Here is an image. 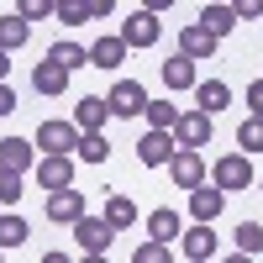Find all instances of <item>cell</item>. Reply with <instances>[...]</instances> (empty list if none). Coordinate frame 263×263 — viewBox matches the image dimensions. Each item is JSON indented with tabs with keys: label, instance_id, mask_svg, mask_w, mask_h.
<instances>
[{
	"label": "cell",
	"instance_id": "f1b7e54d",
	"mask_svg": "<svg viewBox=\"0 0 263 263\" xmlns=\"http://www.w3.org/2000/svg\"><path fill=\"white\" fill-rule=\"evenodd\" d=\"M79 158L84 163H105V158H111V142H105V132H95V137H79Z\"/></svg>",
	"mask_w": 263,
	"mask_h": 263
},
{
	"label": "cell",
	"instance_id": "d6a6232c",
	"mask_svg": "<svg viewBox=\"0 0 263 263\" xmlns=\"http://www.w3.org/2000/svg\"><path fill=\"white\" fill-rule=\"evenodd\" d=\"M132 263H174V248H158V242H142L132 253Z\"/></svg>",
	"mask_w": 263,
	"mask_h": 263
},
{
	"label": "cell",
	"instance_id": "b9f144b4",
	"mask_svg": "<svg viewBox=\"0 0 263 263\" xmlns=\"http://www.w3.org/2000/svg\"><path fill=\"white\" fill-rule=\"evenodd\" d=\"M258 79H263V74H258Z\"/></svg>",
	"mask_w": 263,
	"mask_h": 263
},
{
	"label": "cell",
	"instance_id": "8fae6325",
	"mask_svg": "<svg viewBox=\"0 0 263 263\" xmlns=\"http://www.w3.org/2000/svg\"><path fill=\"white\" fill-rule=\"evenodd\" d=\"M37 168V153L27 137H0V174H27Z\"/></svg>",
	"mask_w": 263,
	"mask_h": 263
},
{
	"label": "cell",
	"instance_id": "5bb4252c",
	"mask_svg": "<svg viewBox=\"0 0 263 263\" xmlns=\"http://www.w3.org/2000/svg\"><path fill=\"white\" fill-rule=\"evenodd\" d=\"M37 184L48 195L74 190V158H37Z\"/></svg>",
	"mask_w": 263,
	"mask_h": 263
},
{
	"label": "cell",
	"instance_id": "52a82bcc",
	"mask_svg": "<svg viewBox=\"0 0 263 263\" xmlns=\"http://www.w3.org/2000/svg\"><path fill=\"white\" fill-rule=\"evenodd\" d=\"M74 242L84 248V258H105V248L116 242V232L100 221V216H84V221H74Z\"/></svg>",
	"mask_w": 263,
	"mask_h": 263
},
{
	"label": "cell",
	"instance_id": "60d3db41",
	"mask_svg": "<svg viewBox=\"0 0 263 263\" xmlns=\"http://www.w3.org/2000/svg\"><path fill=\"white\" fill-rule=\"evenodd\" d=\"M258 195H263V179H258Z\"/></svg>",
	"mask_w": 263,
	"mask_h": 263
},
{
	"label": "cell",
	"instance_id": "8992f818",
	"mask_svg": "<svg viewBox=\"0 0 263 263\" xmlns=\"http://www.w3.org/2000/svg\"><path fill=\"white\" fill-rule=\"evenodd\" d=\"M42 216L48 221H58V227H74V221H84V190H58V195H48V205H42Z\"/></svg>",
	"mask_w": 263,
	"mask_h": 263
},
{
	"label": "cell",
	"instance_id": "5b68a950",
	"mask_svg": "<svg viewBox=\"0 0 263 263\" xmlns=\"http://www.w3.org/2000/svg\"><path fill=\"white\" fill-rule=\"evenodd\" d=\"M105 111H111V116H142L147 111V90H142V84L137 79H116L111 84V95H105Z\"/></svg>",
	"mask_w": 263,
	"mask_h": 263
},
{
	"label": "cell",
	"instance_id": "8d00e7d4",
	"mask_svg": "<svg viewBox=\"0 0 263 263\" xmlns=\"http://www.w3.org/2000/svg\"><path fill=\"white\" fill-rule=\"evenodd\" d=\"M42 263H74L69 253H42Z\"/></svg>",
	"mask_w": 263,
	"mask_h": 263
},
{
	"label": "cell",
	"instance_id": "ffe728a7",
	"mask_svg": "<svg viewBox=\"0 0 263 263\" xmlns=\"http://www.w3.org/2000/svg\"><path fill=\"white\" fill-rule=\"evenodd\" d=\"M100 221L111 227V232H126V227H137V205H132V195H111L100 211Z\"/></svg>",
	"mask_w": 263,
	"mask_h": 263
},
{
	"label": "cell",
	"instance_id": "44dd1931",
	"mask_svg": "<svg viewBox=\"0 0 263 263\" xmlns=\"http://www.w3.org/2000/svg\"><path fill=\"white\" fill-rule=\"evenodd\" d=\"M163 84H168V90H195L200 74H195V63H190L184 53H174V58L163 63Z\"/></svg>",
	"mask_w": 263,
	"mask_h": 263
},
{
	"label": "cell",
	"instance_id": "277c9868",
	"mask_svg": "<svg viewBox=\"0 0 263 263\" xmlns=\"http://www.w3.org/2000/svg\"><path fill=\"white\" fill-rule=\"evenodd\" d=\"M174 147H184V153H200L211 142V116L205 111H179V121H174Z\"/></svg>",
	"mask_w": 263,
	"mask_h": 263
},
{
	"label": "cell",
	"instance_id": "1f68e13d",
	"mask_svg": "<svg viewBox=\"0 0 263 263\" xmlns=\"http://www.w3.org/2000/svg\"><path fill=\"white\" fill-rule=\"evenodd\" d=\"M21 195H27V184H21V174H0V205H16Z\"/></svg>",
	"mask_w": 263,
	"mask_h": 263
},
{
	"label": "cell",
	"instance_id": "6da1fadb",
	"mask_svg": "<svg viewBox=\"0 0 263 263\" xmlns=\"http://www.w3.org/2000/svg\"><path fill=\"white\" fill-rule=\"evenodd\" d=\"M32 147H42V158H74L79 132H74V121H37V142Z\"/></svg>",
	"mask_w": 263,
	"mask_h": 263
},
{
	"label": "cell",
	"instance_id": "d590c367",
	"mask_svg": "<svg viewBox=\"0 0 263 263\" xmlns=\"http://www.w3.org/2000/svg\"><path fill=\"white\" fill-rule=\"evenodd\" d=\"M16 111V90H11V84H0V116H11Z\"/></svg>",
	"mask_w": 263,
	"mask_h": 263
},
{
	"label": "cell",
	"instance_id": "4dcf8cb0",
	"mask_svg": "<svg viewBox=\"0 0 263 263\" xmlns=\"http://www.w3.org/2000/svg\"><path fill=\"white\" fill-rule=\"evenodd\" d=\"M16 16L27 21V27H32V21H48V16H53V0H21Z\"/></svg>",
	"mask_w": 263,
	"mask_h": 263
},
{
	"label": "cell",
	"instance_id": "7a4b0ae2",
	"mask_svg": "<svg viewBox=\"0 0 263 263\" xmlns=\"http://www.w3.org/2000/svg\"><path fill=\"white\" fill-rule=\"evenodd\" d=\"M211 184L221 190V195H232V190H253V158H242V153H227V158H216Z\"/></svg>",
	"mask_w": 263,
	"mask_h": 263
},
{
	"label": "cell",
	"instance_id": "e0dca14e",
	"mask_svg": "<svg viewBox=\"0 0 263 263\" xmlns=\"http://www.w3.org/2000/svg\"><path fill=\"white\" fill-rule=\"evenodd\" d=\"M42 63H53V69H63V74H74V69H84V63H90V53H84L79 42H69V37H63V42H53V48L42 53Z\"/></svg>",
	"mask_w": 263,
	"mask_h": 263
},
{
	"label": "cell",
	"instance_id": "ac0fdd59",
	"mask_svg": "<svg viewBox=\"0 0 263 263\" xmlns=\"http://www.w3.org/2000/svg\"><path fill=\"white\" fill-rule=\"evenodd\" d=\"M126 63V42L121 37H95L90 42V69H121Z\"/></svg>",
	"mask_w": 263,
	"mask_h": 263
},
{
	"label": "cell",
	"instance_id": "3957f363",
	"mask_svg": "<svg viewBox=\"0 0 263 263\" xmlns=\"http://www.w3.org/2000/svg\"><path fill=\"white\" fill-rule=\"evenodd\" d=\"M158 32H163V21L153 16V11L137 6V11H126V21H121V32H116V37L126 42V53H132V48H153V42H158Z\"/></svg>",
	"mask_w": 263,
	"mask_h": 263
},
{
	"label": "cell",
	"instance_id": "9c48e42d",
	"mask_svg": "<svg viewBox=\"0 0 263 263\" xmlns=\"http://www.w3.org/2000/svg\"><path fill=\"white\" fill-rule=\"evenodd\" d=\"M227 211V195L216 190V184H200L190 195V216H195V227H216V216Z\"/></svg>",
	"mask_w": 263,
	"mask_h": 263
},
{
	"label": "cell",
	"instance_id": "f546056e",
	"mask_svg": "<svg viewBox=\"0 0 263 263\" xmlns=\"http://www.w3.org/2000/svg\"><path fill=\"white\" fill-rule=\"evenodd\" d=\"M53 16L63 27H79V21H90V6H84V0H53Z\"/></svg>",
	"mask_w": 263,
	"mask_h": 263
},
{
	"label": "cell",
	"instance_id": "d6986e66",
	"mask_svg": "<svg viewBox=\"0 0 263 263\" xmlns=\"http://www.w3.org/2000/svg\"><path fill=\"white\" fill-rule=\"evenodd\" d=\"M179 242H184V258H190V263H211V258H216V232H211V227H190Z\"/></svg>",
	"mask_w": 263,
	"mask_h": 263
},
{
	"label": "cell",
	"instance_id": "ab89813d",
	"mask_svg": "<svg viewBox=\"0 0 263 263\" xmlns=\"http://www.w3.org/2000/svg\"><path fill=\"white\" fill-rule=\"evenodd\" d=\"M84 263H111V258H84Z\"/></svg>",
	"mask_w": 263,
	"mask_h": 263
},
{
	"label": "cell",
	"instance_id": "74e56055",
	"mask_svg": "<svg viewBox=\"0 0 263 263\" xmlns=\"http://www.w3.org/2000/svg\"><path fill=\"white\" fill-rule=\"evenodd\" d=\"M6 74H11V53H0V84H6Z\"/></svg>",
	"mask_w": 263,
	"mask_h": 263
},
{
	"label": "cell",
	"instance_id": "9a60e30c",
	"mask_svg": "<svg viewBox=\"0 0 263 263\" xmlns=\"http://www.w3.org/2000/svg\"><path fill=\"white\" fill-rule=\"evenodd\" d=\"M216 48H221V42H216L205 27H195V21L179 32V53H184L190 63H211V58H216Z\"/></svg>",
	"mask_w": 263,
	"mask_h": 263
},
{
	"label": "cell",
	"instance_id": "83f0119b",
	"mask_svg": "<svg viewBox=\"0 0 263 263\" xmlns=\"http://www.w3.org/2000/svg\"><path fill=\"white\" fill-rule=\"evenodd\" d=\"M237 147H242V158L248 153H263V121L258 116H248L242 126H237Z\"/></svg>",
	"mask_w": 263,
	"mask_h": 263
},
{
	"label": "cell",
	"instance_id": "2e32d148",
	"mask_svg": "<svg viewBox=\"0 0 263 263\" xmlns=\"http://www.w3.org/2000/svg\"><path fill=\"white\" fill-rule=\"evenodd\" d=\"M227 100H232L227 79H200V84H195V111L216 116V111H227Z\"/></svg>",
	"mask_w": 263,
	"mask_h": 263
},
{
	"label": "cell",
	"instance_id": "d4e9b609",
	"mask_svg": "<svg viewBox=\"0 0 263 263\" xmlns=\"http://www.w3.org/2000/svg\"><path fill=\"white\" fill-rule=\"evenodd\" d=\"M147 132H174V121H179V105H168V95L163 100H147Z\"/></svg>",
	"mask_w": 263,
	"mask_h": 263
},
{
	"label": "cell",
	"instance_id": "836d02e7",
	"mask_svg": "<svg viewBox=\"0 0 263 263\" xmlns=\"http://www.w3.org/2000/svg\"><path fill=\"white\" fill-rule=\"evenodd\" d=\"M248 116H258V121H263V79H253V84H248Z\"/></svg>",
	"mask_w": 263,
	"mask_h": 263
},
{
	"label": "cell",
	"instance_id": "e575fe53",
	"mask_svg": "<svg viewBox=\"0 0 263 263\" xmlns=\"http://www.w3.org/2000/svg\"><path fill=\"white\" fill-rule=\"evenodd\" d=\"M232 11H237V21H258L263 16V0H237Z\"/></svg>",
	"mask_w": 263,
	"mask_h": 263
},
{
	"label": "cell",
	"instance_id": "cb8c5ba5",
	"mask_svg": "<svg viewBox=\"0 0 263 263\" xmlns=\"http://www.w3.org/2000/svg\"><path fill=\"white\" fill-rule=\"evenodd\" d=\"M32 90L37 95H63V90H69V74L53 69V63H37V69H32Z\"/></svg>",
	"mask_w": 263,
	"mask_h": 263
},
{
	"label": "cell",
	"instance_id": "4fadbf2b",
	"mask_svg": "<svg viewBox=\"0 0 263 263\" xmlns=\"http://www.w3.org/2000/svg\"><path fill=\"white\" fill-rule=\"evenodd\" d=\"M105 121H111L105 100H100V95H79V105H74V132H79V137H95Z\"/></svg>",
	"mask_w": 263,
	"mask_h": 263
},
{
	"label": "cell",
	"instance_id": "f35d334b",
	"mask_svg": "<svg viewBox=\"0 0 263 263\" xmlns=\"http://www.w3.org/2000/svg\"><path fill=\"white\" fill-rule=\"evenodd\" d=\"M221 263H253V258H242V253H232V258H221Z\"/></svg>",
	"mask_w": 263,
	"mask_h": 263
},
{
	"label": "cell",
	"instance_id": "ba28073f",
	"mask_svg": "<svg viewBox=\"0 0 263 263\" xmlns=\"http://www.w3.org/2000/svg\"><path fill=\"white\" fill-rule=\"evenodd\" d=\"M168 179L179 184V190H190V195H195V190L205 184V158H200V153H184V147H179V153L168 158Z\"/></svg>",
	"mask_w": 263,
	"mask_h": 263
},
{
	"label": "cell",
	"instance_id": "7402d4cb",
	"mask_svg": "<svg viewBox=\"0 0 263 263\" xmlns=\"http://www.w3.org/2000/svg\"><path fill=\"white\" fill-rule=\"evenodd\" d=\"M195 27H205L216 42H221V37L237 27V11H232V6H200V21H195Z\"/></svg>",
	"mask_w": 263,
	"mask_h": 263
},
{
	"label": "cell",
	"instance_id": "30bf717a",
	"mask_svg": "<svg viewBox=\"0 0 263 263\" xmlns=\"http://www.w3.org/2000/svg\"><path fill=\"white\" fill-rule=\"evenodd\" d=\"M174 237H184V221H179V211H147V242H158V248H174Z\"/></svg>",
	"mask_w": 263,
	"mask_h": 263
},
{
	"label": "cell",
	"instance_id": "603a6c76",
	"mask_svg": "<svg viewBox=\"0 0 263 263\" xmlns=\"http://www.w3.org/2000/svg\"><path fill=\"white\" fill-rule=\"evenodd\" d=\"M27 37H32V27H27V21H21L16 11H11V16H0V53L27 48Z\"/></svg>",
	"mask_w": 263,
	"mask_h": 263
},
{
	"label": "cell",
	"instance_id": "4316f807",
	"mask_svg": "<svg viewBox=\"0 0 263 263\" xmlns=\"http://www.w3.org/2000/svg\"><path fill=\"white\" fill-rule=\"evenodd\" d=\"M237 253H242V258H258V253H263V227H258V221H242V227H237Z\"/></svg>",
	"mask_w": 263,
	"mask_h": 263
},
{
	"label": "cell",
	"instance_id": "7c38bea8",
	"mask_svg": "<svg viewBox=\"0 0 263 263\" xmlns=\"http://www.w3.org/2000/svg\"><path fill=\"white\" fill-rule=\"evenodd\" d=\"M174 153H179V147H174L168 132H142V142H137V163H142V168H163Z\"/></svg>",
	"mask_w": 263,
	"mask_h": 263
},
{
	"label": "cell",
	"instance_id": "484cf974",
	"mask_svg": "<svg viewBox=\"0 0 263 263\" xmlns=\"http://www.w3.org/2000/svg\"><path fill=\"white\" fill-rule=\"evenodd\" d=\"M32 237V227L21 221V216H11V211H0V248H21Z\"/></svg>",
	"mask_w": 263,
	"mask_h": 263
}]
</instances>
